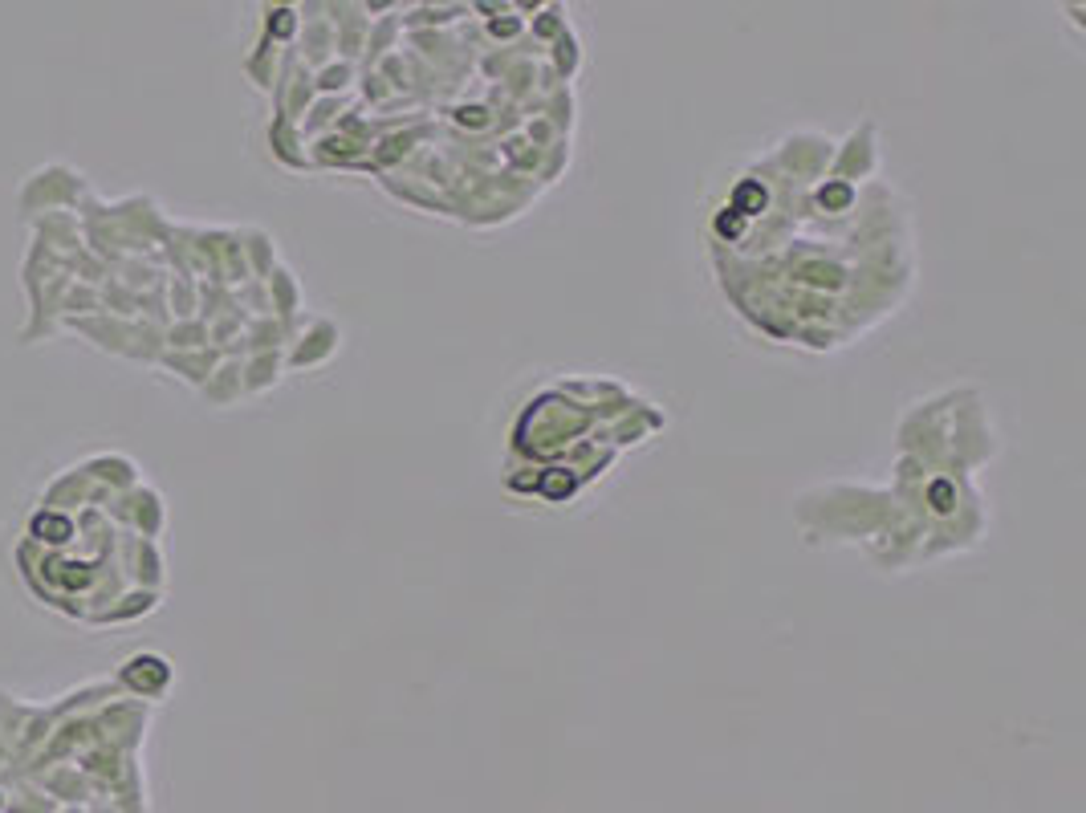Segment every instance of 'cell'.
Segmentation results:
<instances>
[{"label": "cell", "mask_w": 1086, "mask_h": 813, "mask_svg": "<svg viewBox=\"0 0 1086 813\" xmlns=\"http://www.w3.org/2000/svg\"><path fill=\"white\" fill-rule=\"evenodd\" d=\"M903 509L887 488L871 484H818L794 500V521L810 545H871L879 541Z\"/></svg>", "instance_id": "obj_1"}, {"label": "cell", "mask_w": 1086, "mask_h": 813, "mask_svg": "<svg viewBox=\"0 0 1086 813\" xmlns=\"http://www.w3.org/2000/svg\"><path fill=\"white\" fill-rule=\"evenodd\" d=\"M830 159H834V139L818 135V131H794V135L781 139L773 147V155H769L773 171L786 175L790 183H810V179L826 175Z\"/></svg>", "instance_id": "obj_2"}, {"label": "cell", "mask_w": 1086, "mask_h": 813, "mask_svg": "<svg viewBox=\"0 0 1086 813\" xmlns=\"http://www.w3.org/2000/svg\"><path fill=\"white\" fill-rule=\"evenodd\" d=\"M875 171H879V127L867 118L863 127H855L842 143H834L830 175H834V179H847V183H855V187H863Z\"/></svg>", "instance_id": "obj_3"}, {"label": "cell", "mask_w": 1086, "mask_h": 813, "mask_svg": "<svg viewBox=\"0 0 1086 813\" xmlns=\"http://www.w3.org/2000/svg\"><path fill=\"white\" fill-rule=\"evenodd\" d=\"M342 346V330L326 318H314L310 330L293 338V350H289V366L293 370H314V366H326Z\"/></svg>", "instance_id": "obj_4"}, {"label": "cell", "mask_w": 1086, "mask_h": 813, "mask_svg": "<svg viewBox=\"0 0 1086 813\" xmlns=\"http://www.w3.org/2000/svg\"><path fill=\"white\" fill-rule=\"evenodd\" d=\"M578 492H582V480L570 468H537L533 476V496L550 500V505H566Z\"/></svg>", "instance_id": "obj_5"}, {"label": "cell", "mask_w": 1086, "mask_h": 813, "mask_svg": "<svg viewBox=\"0 0 1086 813\" xmlns=\"http://www.w3.org/2000/svg\"><path fill=\"white\" fill-rule=\"evenodd\" d=\"M550 49H554V78L558 82H574V74H578V66H582V41H578V33H574V25L562 33V37H554L550 41Z\"/></svg>", "instance_id": "obj_6"}, {"label": "cell", "mask_w": 1086, "mask_h": 813, "mask_svg": "<svg viewBox=\"0 0 1086 813\" xmlns=\"http://www.w3.org/2000/svg\"><path fill=\"white\" fill-rule=\"evenodd\" d=\"M354 82H358V66H354V61H342V57H334V61H326L322 70H314V90L330 94V98L350 94Z\"/></svg>", "instance_id": "obj_7"}, {"label": "cell", "mask_w": 1086, "mask_h": 813, "mask_svg": "<svg viewBox=\"0 0 1086 813\" xmlns=\"http://www.w3.org/2000/svg\"><path fill=\"white\" fill-rule=\"evenodd\" d=\"M245 379V391H269L281 383V350H265L249 362V370H240Z\"/></svg>", "instance_id": "obj_8"}, {"label": "cell", "mask_w": 1086, "mask_h": 813, "mask_svg": "<svg viewBox=\"0 0 1086 813\" xmlns=\"http://www.w3.org/2000/svg\"><path fill=\"white\" fill-rule=\"evenodd\" d=\"M708 228H712V240H716L720 248H737V244H745L749 232H753L729 204H720V208L712 212V224H708Z\"/></svg>", "instance_id": "obj_9"}, {"label": "cell", "mask_w": 1086, "mask_h": 813, "mask_svg": "<svg viewBox=\"0 0 1086 813\" xmlns=\"http://www.w3.org/2000/svg\"><path fill=\"white\" fill-rule=\"evenodd\" d=\"M525 29L533 33V41H554L570 29V13L562 5H537V17H525Z\"/></svg>", "instance_id": "obj_10"}, {"label": "cell", "mask_w": 1086, "mask_h": 813, "mask_svg": "<svg viewBox=\"0 0 1086 813\" xmlns=\"http://www.w3.org/2000/svg\"><path fill=\"white\" fill-rule=\"evenodd\" d=\"M269 289L277 293V301H273V314H281V318H297L301 314V289H297V277L289 273V269H273L269 273Z\"/></svg>", "instance_id": "obj_11"}, {"label": "cell", "mask_w": 1086, "mask_h": 813, "mask_svg": "<svg viewBox=\"0 0 1086 813\" xmlns=\"http://www.w3.org/2000/svg\"><path fill=\"white\" fill-rule=\"evenodd\" d=\"M265 13H269L265 29H269V37H273V41H293V37H297V29H301V9H293V5H277V9H265Z\"/></svg>", "instance_id": "obj_12"}]
</instances>
